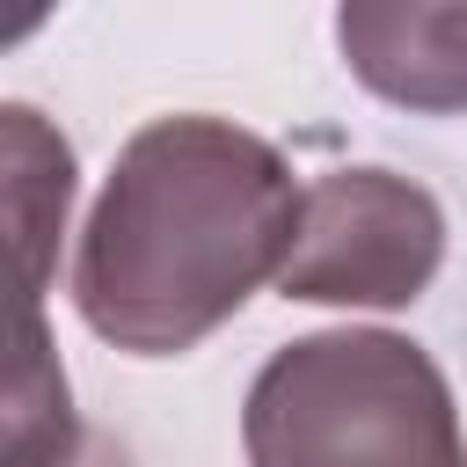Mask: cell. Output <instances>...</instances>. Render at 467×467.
Instances as JSON below:
<instances>
[{"instance_id":"6da1fadb","label":"cell","mask_w":467,"mask_h":467,"mask_svg":"<svg viewBox=\"0 0 467 467\" xmlns=\"http://www.w3.org/2000/svg\"><path fill=\"white\" fill-rule=\"evenodd\" d=\"M285 153L226 117H153L124 139L80 255V321L131 358H182L285 270L299 234Z\"/></svg>"},{"instance_id":"7a4b0ae2","label":"cell","mask_w":467,"mask_h":467,"mask_svg":"<svg viewBox=\"0 0 467 467\" xmlns=\"http://www.w3.org/2000/svg\"><path fill=\"white\" fill-rule=\"evenodd\" d=\"M248 467H467L445 372L394 328L285 343L241 401Z\"/></svg>"},{"instance_id":"3957f363","label":"cell","mask_w":467,"mask_h":467,"mask_svg":"<svg viewBox=\"0 0 467 467\" xmlns=\"http://www.w3.org/2000/svg\"><path fill=\"white\" fill-rule=\"evenodd\" d=\"M445 263V212L394 168H336L306 182L299 234L277 270L285 299L306 306H409Z\"/></svg>"},{"instance_id":"277c9868","label":"cell","mask_w":467,"mask_h":467,"mask_svg":"<svg viewBox=\"0 0 467 467\" xmlns=\"http://www.w3.org/2000/svg\"><path fill=\"white\" fill-rule=\"evenodd\" d=\"M336 44L350 73L401 109H467V7H401V0H358L336 15Z\"/></svg>"},{"instance_id":"5b68a950","label":"cell","mask_w":467,"mask_h":467,"mask_svg":"<svg viewBox=\"0 0 467 467\" xmlns=\"http://www.w3.org/2000/svg\"><path fill=\"white\" fill-rule=\"evenodd\" d=\"M0 161H7V226H15V314H36L44 299V277H51V248H58V226H66V204H73V153L66 139L29 109V102H7L0 109Z\"/></svg>"},{"instance_id":"8992f818","label":"cell","mask_w":467,"mask_h":467,"mask_svg":"<svg viewBox=\"0 0 467 467\" xmlns=\"http://www.w3.org/2000/svg\"><path fill=\"white\" fill-rule=\"evenodd\" d=\"M36 467H131V460H124V445H117V438L88 431L80 445H66V452H51V460H36Z\"/></svg>"}]
</instances>
